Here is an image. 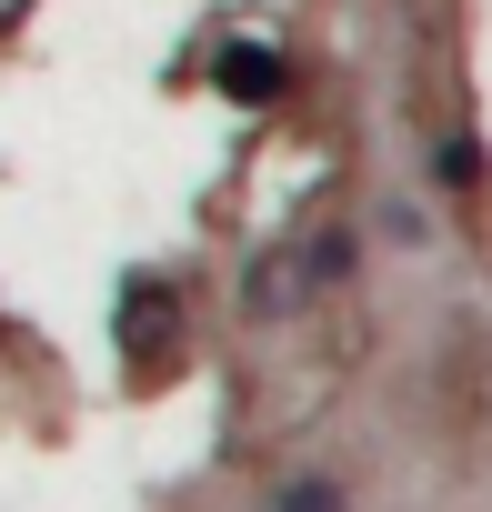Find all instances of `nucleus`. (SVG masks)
Listing matches in <instances>:
<instances>
[{"label":"nucleus","mask_w":492,"mask_h":512,"mask_svg":"<svg viewBox=\"0 0 492 512\" xmlns=\"http://www.w3.org/2000/svg\"><path fill=\"white\" fill-rule=\"evenodd\" d=\"M422 181H432L442 201H472V191L492 181V141H482V121H452V131H432V151H422Z\"/></svg>","instance_id":"obj_3"},{"label":"nucleus","mask_w":492,"mask_h":512,"mask_svg":"<svg viewBox=\"0 0 492 512\" xmlns=\"http://www.w3.org/2000/svg\"><path fill=\"white\" fill-rule=\"evenodd\" d=\"M111 342H121L131 382H161V372L181 362V282H171V272H121Z\"/></svg>","instance_id":"obj_1"},{"label":"nucleus","mask_w":492,"mask_h":512,"mask_svg":"<svg viewBox=\"0 0 492 512\" xmlns=\"http://www.w3.org/2000/svg\"><path fill=\"white\" fill-rule=\"evenodd\" d=\"M382 231H392L402 251H422V241H432V211H422V201H382Z\"/></svg>","instance_id":"obj_7"},{"label":"nucleus","mask_w":492,"mask_h":512,"mask_svg":"<svg viewBox=\"0 0 492 512\" xmlns=\"http://www.w3.org/2000/svg\"><path fill=\"white\" fill-rule=\"evenodd\" d=\"M211 91L241 101V111H272V101H292V61H282L272 41H252V31H231V41L211 51Z\"/></svg>","instance_id":"obj_2"},{"label":"nucleus","mask_w":492,"mask_h":512,"mask_svg":"<svg viewBox=\"0 0 492 512\" xmlns=\"http://www.w3.org/2000/svg\"><path fill=\"white\" fill-rule=\"evenodd\" d=\"M312 302V282H302V251H262L252 272H241V312L252 322H292Z\"/></svg>","instance_id":"obj_4"},{"label":"nucleus","mask_w":492,"mask_h":512,"mask_svg":"<svg viewBox=\"0 0 492 512\" xmlns=\"http://www.w3.org/2000/svg\"><path fill=\"white\" fill-rule=\"evenodd\" d=\"M262 512H352V482L342 472H292V482H272Z\"/></svg>","instance_id":"obj_6"},{"label":"nucleus","mask_w":492,"mask_h":512,"mask_svg":"<svg viewBox=\"0 0 492 512\" xmlns=\"http://www.w3.org/2000/svg\"><path fill=\"white\" fill-rule=\"evenodd\" d=\"M292 251H302V282H312V302L362 282V231H352V221H322V231H302Z\"/></svg>","instance_id":"obj_5"}]
</instances>
